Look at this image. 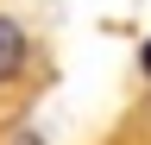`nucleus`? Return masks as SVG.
Segmentation results:
<instances>
[{"label":"nucleus","instance_id":"nucleus-1","mask_svg":"<svg viewBox=\"0 0 151 145\" xmlns=\"http://www.w3.org/2000/svg\"><path fill=\"white\" fill-rule=\"evenodd\" d=\"M25 69H32V38H25V25H19V19L0 13V88L25 82Z\"/></svg>","mask_w":151,"mask_h":145},{"label":"nucleus","instance_id":"nucleus-2","mask_svg":"<svg viewBox=\"0 0 151 145\" xmlns=\"http://www.w3.org/2000/svg\"><path fill=\"white\" fill-rule=\"evenodd\" d=\"M139 69H145V76H151V38L139 44Z\"/></svg>","mask_w":151,"mask_h":145}]
</instances>
